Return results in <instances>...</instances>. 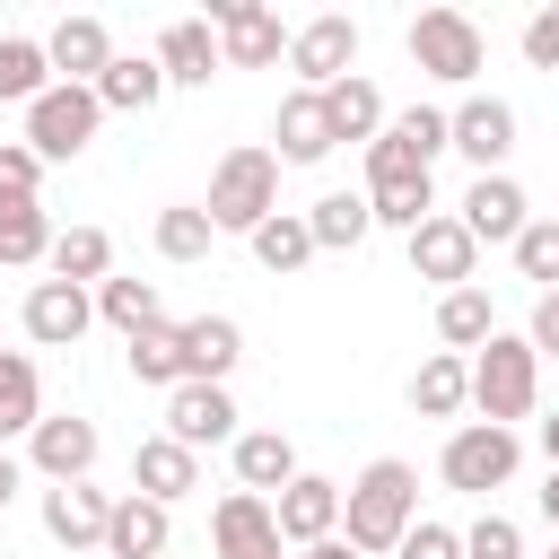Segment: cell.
Returning a JSON list of instances; mask_svg holds the SVG:
<instances>
[{"label": "cell", "mask_w": 559, "mask_h": 559, "mask_svg": "<svg viewBox=\"0 0 559 559\" xmlns=\"http://www.w3.org/2000/svg\"><path fill=\"white\" fill-rule=\"evenodd\" d=\"M9 358H17V349H0V367H9Z\"/></svg>", "instance_id": "816d5d0a"}, {"label": "cell", "mask_w": 559, "mask_h": 559, "mask_svg": "<svg viewBox=\"0 0 559 559\" xmlns=\"http://www.w3.org/2000/svg\"><path fill=\"white\" fill-rule=\"evenodd\" d=\"M210 227L218 236H253L262 218H280V148H227L210 166Z\"/></svg>", "instance_id": "3957f363"}, {"label": "cell", "mask_w": 559, "mask_h": 559, "mask_svg": "<svg viewBox=\"0 0 559 559\" xmlns=\"http://www.w3.org/2000/svg\"><path fill=\"white\" fill-rule=\"evenodd\" d=\"M437 341H445L454 358H472L480 341H498V306H489V288H445V297H437Z\"/></svg>", "instance_id": "f1b7e54d"}, {"label": "cell", "mask_w": 559, "mask_h": 559, "mask_svg": "<svg viewBox=\"0 0 559 559\" xmlns=\"http://www.w3.org/2000/svg\"><path fill=\"white\" fill-rule=\"evenodd\" d=\"M306 227H314V253H349V245H367L376 210H367V192H323L306 210Z\"/></svg>", "instance_id": "4dcf8cb0"}, {"label": "cell", "mask_w": 559, "mask_h": 559, "mask_svg": "<svg viewBox=\"0 0 559 559\" xmlns=\"http://www.w3.org/2000/svg\"><path fill=\"white\" fill-rule=\"evenodd\" d=\"M393 559H463V533H454V524H428V515H419V524L402 533V550H393Z\"/></svg>", "instance_id": "ee69618b"}, {"label": "cell", "mask_w": 559, "mask_h": 559, "mask_svg": "<svg viewBox=\"0 0 559 559\" xmlns=\"http://www.w3.org/2000/svg\"><path fill=\"white\" fill-rule=\"evenodd\" d=\"M411 175H428V166H419L393 131H376V140H367V192H376V183H411Z\"/></svg>", "instance_id": "7bdbcfd3"}, {"label": "cell", "mask_w": 559, "mask_h": 559, "mask_svg": "<svg viewBox=\"0 0 559 559\" xmlns=\"http://www.w3.org/2000/svg\"><path fill=\"white\" fill-rule=\"evenodd\" d=\"M297 559H358V550H349V542L332 533V542H314V550H297Z\"/></svg>", "instance_id": "c3c4849f"}, {"label": "cell", "mask_w": 559, "mask_h": 559, "mask_svg": "<svg viewBox=\"0 0 559 559\" xmlns=\"http://www.w3.org/2000/svg\"><path fill=\"white\" fill-rule=\"evenodd\" d=\"M35 419H44L35 358H9V367H0V445H9V437H35Z\"/></svg>", "instance_id": "d590c367"}, {"label": "cell", "mask_w": 559, "mask_h": 559, "mask_svg": "<svg viewBox=\"0 0 559 559\" xmlns=\"http://www.w3.org/2000/svg\"><path fill=\"white\" fill-rule=\"evenodd\" d=\"M271 515H280V542L314 550V542H332V533H341V480H323V472H297V480L271 498Z\"/></svg>", "instance_id": "5bb4252c"}, {"label": "cell", "mask_w": 559, "mask_h": 559, "mask_svg": "<svg viewBox=\"0 0 559 559\" xmlns=\"http://www.w3.org/2000/svg\"><path fill=\"white\" fill-rule=\"evenodd\" d=\"M227 454H236V489H253V498H280V489L297 480V445H288L280 428H245Z\"/></svg>", "instance_id": "cb8c5ba5"}, {"label": "cell", "mask_w": 559, "mask_h": 559, "mask_svg": "<svg viewBox=\"0 0 559 559\" xmlns=\"http://www.w3.org/2000/svg\"><path fill=\"white\" fill-rule=\"evenodd\" d=\"M367 210H376V227H402V236H411V227L437 218V183H428V175H411V183H376Z\"/></svg>", "instance_id": "8d00e7d4"}, {"label": "cell", "mask_w": 559, "mask_h": 559, "mask_svg": "<svg viewBox=\"0 0 559 559\" xmlns=\"http://www.w3.org/2000/svg\"><path fill=\"white\" fill-rule=\"evenodd\" d=\"M463 559H524V524L498 515V507L472 515V524H463Z\"/></svg>", "instance_id": "b9f144b4"}, {"label": "cell", "mask_w": 559, "mask_h": 559, "mask_svg": "<svg viewBox=\"0 0 559 559\" xmlns=\"http://www.w3.org/2000/svg\"><path fill=\"white\" fill-rule=\"evenodd\" d=\"M542 454H550V472H559V411L542 419Z\"/></svg>", "instance_id": "f907efd6"}, {"label": "cell", "mask_w": 559, "mask_h": 559, "mask_svg": "<svg viewBox=\"0 0 559 559\" xmlns=\"http://www.w3.org/2000/svg\"><path fill=\"white\" fill-rule=\"evenodd\" d=\"M210 245H218V227H210V210H201V201L157 210V253H166V262H201Z\"/></svg>", "instance_id": "74e56055"}, {"label": "cell", "mask_w": 559, "mask_h": 559, "mask_svg": "<svg viewBox=\"0 0 559 559\" xmlns=\"http://www.w3.org/2000/svg\"><path fill=\"white\" fill-rule=\"evenodd\" d=\"M288 70H297V87H341L349 70H358V17H341V9H323V17H306V26H288Z\"/></svg>", "instance_id": "52a82bcc"}, {"label": "cell", "mask_w": 559, "mask_h": 559, "mask_svg": "<svg viewBox=\"0 0 559 559\" xmlns=\"http://www.w3.org/2000/svg\"><path fill=\"white\" fill-rule=\"evenodd\" d=\"M550 559H559V542H550Z\"/></svg>", "instance_id": "f5cc1de1"}, {"label": "cell", "mask_w": 559, "mask_h": 559, "mask_svg": "<svg viewBox=\"0 0 559 559\" xmlns=\"http://www.w3.org/2000/svg\"><path fill=\"white\" fill-rule=\"evenodd\" d=\"M87 323H96V297H87V288H70V280H35V288H26V341L70 349Z\"/></svg>", "instance_id": "ffe728a7"}, {"label": "cell", "mask_w": 559, "mask_h": 559, "mask_svg": "<svg viewBox=\"0 0 559 559\" xmlns=\"http://www.w3.org/2000/svg\"><path fill=\"white\" fill-rule=\"evenodd\" d=\"M384 131H393V140H402V148H411L419 166H437V157L454 148V114H437V105H402V114H393Z\"/></svg>", "instance_id": "f35d334b"}, {"label": "cell", "mask_w": 559, "mask_h": 559, "mask_svg": "<svg viewBox=\"0 0 559 559\" xmlns=\"http://www.w3.org/2000/svg\"><path fill=\"white\" fill-rule=\"evenodd\" d=\"M402 245H411V271L437 280V288H472V271H480V245H472V227H463L454 210H437V218L411 227Z\"/></svg>", "instance_id": "8fae6325"}, {"label": "cell", "mask_w": 559, "mask_h": 559, "mask_svg": "<svg viewBox=\"0 0 559 559\" xmlns=\"http://www.w3.org/2000/svg\"><path fill=\"white\" fill-rule=\"evenodd\" d=\"M323 114H332V140H358V148L393 122V114H384V96H376V79H358V70H349L341 87H323Z\"/></svg>", "instance_id": "f546056e"}, {"label": "cell", "mask_w": 559, "mask_h": 559, "mask_svg": "<svg viewBox=\"0 0 559 559\" xmlns=\"http://www.w3.org/2000/svg\"><path fill=\"white\" fill-rule=\"evenodd\" d=\"M454 218L472 227V245H515V236L533 227V201H524L515 175H472V192H463Z\"/></svg>", "instance_id": "4fadbf2b"}, {"label": "cell", "mask_w": 559, "mask_h": 559, "mask_svg": "<svg viewBox=\"0 0 559 559\" xmlns=\"http://www.w3.org/2000/svg\"><path fill=\"white\" fill-rule=\"evenodd\" d=\"M175 550V507L157 498H114V524H105V559H166Z\"/></svg>", "instance_id": "44dd1931"}, {"label": "cell", "mask_w": 559, "mask_h": 559, "mask_svg": "<svg viewBox=\"0 0 559 559\" xmlns=\"http://www.w3.org/2000/svg\"><path fill=\"white\" fill-rule=\"evenodd\" d=\"M44 61H52V79H70V87H96L105 70H114V35H105V17H61L52 35H44Z\"/></svg>", "instance_id": "2e32d148"}, {"label": "cell", "mask_w": 559, "mask_h": 559, "mask_svg": "<svg viewBox=\"0 0 559 559\" xmlns=\"http://www.w3.org/2000/svg\"><path fill=\"white\" fill-rule=\"evenodd\" d=\"M44 87H61L44 61V35H0V105H35Z\"/></svg>", "instance_id": "1f68e13d"}, {"label": "cell", "mask_w": 559, "mask_h": 559, "mask_svg": "<svg viewBox=\"0 0 559 559\" xmlns=\"http://www.w3.org/2000/svg\"><path fill=\"white\" fill-rule=\"evenodd\" d=\"M52 218H44V201H26V210H0V271H35V262H52Z\"/></svg>", "instance_id": "836d02e7"}, {"label": "cell", "mask_w": 559, "mask_h": 559, "mask_svg": "<svg viewBox=\"0 0 559 559\" xmlns=\"http://www.w3.org/2000/svg\"><path fill=\"white\" fill-rule=\"evenodd\" d=\"M0 559H9V550H0Z\"/></svg>", "instance_id": "db71d44e"}, {"label": "cell", "mask_w": 559, "mask_h": 559, "mask_svg": "<svg viewBox=\"0 0 559 559\" xmlns=\"http://www.w3.org/2000/svg\"><path fill=\"white\" fill-rule=\"evenodd\" d=\"M271 140H280V166H323V157L341 148V140H332V114H323V96H314V87H288V96H280Z\"/></svg>", "instance_id": "d6986e66"}, {"label": "cell", "mask_w": 559, "mask_h": 559, "mask_svg": "<svg viewBox=\"0 0 559 559\" xmlns=\"http://www.w3.org/2000/svg\"><path fill=\"white\" fill-rule=\"evenodd\" d=\"M507 253H515V271H524V280H533L542 297L559 288V218H533V227H524V236H515Z\"/></svg>", "instance_id": "ab89813d"}, {"label": "cell", "mask_w": 559, "mask_h": 559, "mask_svg": "<svg viewBox=\"0 0 559 559\" xmlns=\"http://www.w3.org/2000/svg\"><path fill=\"white\" fill-rule=\"evenodd\" d=\"M411 411H419V419H454V411H472V358H454V349L419 358V367H411Z\"/></svg>", "instance_id": "d4e9b609"}, {"label": "cell", "mask_w": 559, "mask_h": 559, "mask_svg": "<svg viewBox=\"0 0 559 559\" xmlns=\"http://www.w3.org/2000/svg\"><path fill=\"white\" fill-rule=\"evenodd\" d=\"M17 480H26V463H17L9 445H0V515H9V498H17Z\"/></svg>", "instance_id": "7dc6e473"}, {"label": "cell", "mask_w": 559, "mask_h": 559, "mask_svg": "<svg viewBox=\"0 0 559 559\" xmlns=\"http://www.w3.org/2000/svg\"><path fill=\"white\" fill-rule=\"evenodd\" d=\"M542 515H550V542H559V472L542 480Z\"/></svg>", "instance_id": "681fc988"}, {"label": "cell", "mask_w": 559, "mask_h": 559, "mask_svg": "<svg viewBox=\"0 0 559 559\" xmlns=\"http://www.w3.org/2000/svg\"><path fill=\"white\" fill-rule=\"evenodd\" d=\"M44 271L70 280V288H105V280H114V236H105V227H61Z\"/></svg>", "instance_id": "83f0119b"}, {"label": "cell", "mask_w": 559, "mask_h": 559, "mask_svg": "<svg viewBox=\"0 0 559 559\" xmlns=\"http://www.w3.org/2000/svg\"><path fill=\"white\" fill-rule=\"evenodd\" d=\"M411 524H419V472H411L402 454H376V463L341 489V542H349L358 559H393Z\"/></svg>", "instance_id": "6da1fadb"}, {"label": "cell", "mask_w": 559, "mask_h": 559, "mask_svg": "<svg viewBox=\"0 0 559 559\" xmlns=\"http://www.w3.org/2000/svg\"><path fill=\"white\" fill-rule=\"evenodd\" d=\"M245 245H253V262H262L271 280H297V271L314 262V227H306V210H280V218H262Z\"/></svg>", "instance_id": "4316f807"}, {"label": "cell", "mask_w": 559, "mask_h": 559, "mask_svg": "<svg viewBox=\"0 0 559 559\" xmlns=\"http://www.w3.org/2000/svg\"><path fill=\"white\" fill-rule=\"evenodd\" d=\"M524 341H533L542 358H559V288H550V297H533V323H524Z\"/></svg>", "instance_id": "bcb514c9"}, {"label": "cell", "mask_w": 559, "mask_h": 559, "mask_svg": "<svg viewBox=\"0 0 559 559\" xmlns=\"http://www.w3.org/2000/svg\"><path fill=\"white\" fill-rule=\"evenodd\" d=\"M402 44H411V61H419L428 79H445V87L480 79V61H489V44H480V26H472L463 9H419Z\"/></svg>", "instance_id": "5b68a950"}, {"label": "cell", "mask_w": 559, "mask_h": 559, "mask_svg": "<svg viewBox=\"0 0 559 559\" xmlns=\"http://www.w3.org/2000/svg\"><path fill=\"white\" fill-rule=\"evenodd\" d=\"M454 157H472V175H507V157H515V105L507 96H463L454 105Z\"/></svg>", "instance_id": "30bf717a"}, {"label": "cell", "mask_w": 559, "mask_h": 559, "mask_svg": "<svg viewBox=\"0 0 559 559\" xmlns=\"http://www.w3.org/2000/svg\"><path fill=\"white\" fill-rule=\"evenodd\" d=\"M96 454H105V437H96V419H79V411H44L35 437H26V472H44L52 489H61V480H87Z\"/></svg>", "instance_id": "9c48e42d"}, {"label": "cell", "mask_w": 559, "mask_h": 559, "mask_svg": "<svg viewBox=\"0 0 559 559\" xmlns=\"http://www.w3.org/2000/svg\"><path fill=\"white\" fill-rule=\"evenodd\" d=\"M96 314H105L122 341H140V332H157V323H166L157 280H105V288H96Z\"/></svg>", "instance_id": "d6a6232c"}, {"label": "cell", "mask_w": 559, "mask_h": 559, "mask_svg": "<svg viewBox=\"0 0 559 559\" xmlns=\"http://www.w3.org/2000/svg\"><path fill=\"white\" fill-rule=\"evenodd\" d=\"M210 550H218V559H280V515H271V498L227 489L218 515H210Z\"/></svg>", "instance_id": "9a60e30c"}, {"label": "cell", "mask_w": 559, "mask_h": 559, "mask_svg": "<svg viewBox=\"0 0 559 559\" xmlns=\"http://www.w3.org/2000/svg\"><path fill=\"white\" fill-rule=\"evenodd\" d=\"M533 402H542V349H533L524 332L480 341V349H472V411H480L489 428H515V419H533Z\"/></svg>", "instance_id": "7a4b0ae2"}, {"label": "cell", "mask_w": 559, "mask_h": 559, "mask_svg": "<svg viewBox=\"0 0 559 559\" xmlns=\"http://www.w3.org/2000/svg\"><path fill=\"white\" fill-rule=\"evenodd\" d=\"M96 122H105V105H96V87H44L35 105H26V148L44 157V166H61V157H79L87 140H96Z\"/></svg>", "instance_id": "8992f818"}, {"label": "cell", "mask_w": 559, "mask_h": 559, "mask_svg": "<svg viewBox=\"0 0 559 559\" xmlns=\"http://www.w3.org/2000/svg\"><path fill=\"white\" fill-rule=\"evenodd\" d=\"M236 358H245L236 314H192V323H183V384H227Z\"/></svg>", "instance_id": "603a6c76"}, {"label": "cell", "mask_w": 559, "mask_h": 559, "mask_svg": "<svg viewBox=\"0 0 559 559\" xmlns=\"http://www.w3.org/2000/svg\"><path fill=\"white\" fill-rule=\"evenodd\" d=\"M166 96V70H157V52H114V70L96 79V105L105 114H148Z\"/></svg>", "instance_id": "484cf974"}, {"label": "cell", "mask_w": 559, "mask_h": 559, "mask_svg": "<svg viewBox=\"0 0 559 559\" xmlns=\"http://www.w3.org/2000/svg\"><path fill=\"white\" fill-rule=\"evenodd\" d=\"M210 26H218V61H227V70H271V61H288V26H280V9H262V0H218Z\"/></svg>", "instance_id": "ba28073f"}, {"label": "cell", "mask_w": 559, "mask_h": 559, "mask_svg": "<svg viewBox=\"0 0 559 559\" xmlns=\"http://www.w3.org/2000/svg\"><path fill=\"white\" fill-rule=\"evenodd\" d=\"M131 489H140V498H157V507H175V498H192V489H201V454H192V445H175V437L157 428V437H140V445H131Z\"/></svg>", "instance_id": "e0dca14e"}, {"label": "cell", "mask_w": 559, "mask_h": 559, "mask_svg": "<svg viewBox=\"0 0 559 559\" xmlns=\"http://www.w3.org/2000/svg\"><path fill=\"white\" fill-rule=\"evenodd\" d=\"M105 524H114V498H105V489H87V480L44 489V533H52L61 550H105Z\"/></svg>", "instance_id": "ac0fdd59"}, {"label": "cell", "mask_w": 559, "mask_h": 559, "mask_svg": "<svg viewBox=\"0 0 559 559\" xmlns=\"http://www.w3.org/2000/svg\"><path fill=\"white\" fill-rule=\"evenodd\" d=\"M157 70H166V87H210L227 61H218V26L210 17H175L166 35H157Z\"/></svg>", "instance_id": "7402d4cb"}, {"label": "cell", "mask_w": 559, "mask_h": 559, "mask_svg": "<svg viewBox=\"0 0 559 559\" xmlns=\"http://www.w3.org/2000/svg\"><path fill=\"white\" fill-rule=\"evenodd\" d=\"M166 437L192 445V454H201V445H236V437H245V428H236V393H227V384H175V393H166Z\"/></svg>", "instance_id": "7c38bea8"}, {"label": "cell", "mask_w": 559, "mask_h": 559, "mask_svg": "<svg viewBox=\"0 0 559 559\" xmlns=\"http://www.w3.org/2000/svg\"><path fill=\"white\" fill-rule=\"evenodd\" d=\"M437 472H445V489H463V498H498V489L524 472V437H515V428H489V419H463V428L445 437Z\"/></svg>", "instance_id": "277c9868"}, {"label": "cell", "mask_w": 559, "mask_h": 559, "mask_svg": "<svg viewBox=\"0 0 559 559\" xmlns=\"http://www.w3.org/2000/svg\"><path fill=\"white\" fill-rule=\"evenodd\" d=\"M26 201H44V157L26 140H0V210H26Z\"/></svg>", "instance_id": "60d3db41"}, {"label": "cell", "mask_w": 559, "mask_h": 559, "mask_svg": "<svg viewBox=\"0 0 559 559\" xmlns=\"http://www.w3.org/2000/svg\"><path fill=\"white\" fill-rule=\"evenodd\" d=\"M524 61H533V70H559V0L524 17Z\"/></svg>", "instance_id": "f6af8a7d"}, {"label": "cell", "mask_w": 559, "mask_h": 559, "mask_svg": "<svg viewBox=\"0 0 559 559\" xmlns=\"http://www.w3.org/2000/svg\"><path fill=\"white\" fill-rule=\"evenodd\" d=\"M122 358H131V376L140 384H183V323H157V332H140V341H122Z\"/></svg>", "instance_id": "e575fe53"}]
</instances>
